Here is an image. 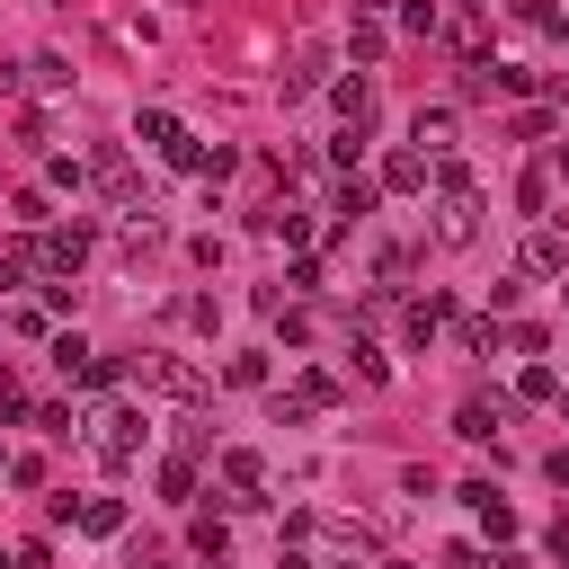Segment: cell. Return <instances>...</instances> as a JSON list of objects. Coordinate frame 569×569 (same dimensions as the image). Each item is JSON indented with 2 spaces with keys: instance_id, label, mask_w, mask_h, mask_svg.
<instances>
[{
  "instance_id": "obj_1",
  "label": "cell",
  "mask_w": 569,
  "mask_h": 569,
  "mask_svg": "<svg viewBox=\"0 0 569 569\" xmlns=\"http://www.w3.org/2000/svg\"><path fill=\"white\" fill-rule=\"evenodd\" d=\"M436 240H445V249H471V240H480V187H471V169H462L453 151L436 160Z\"/></svg>"
},
{
  "instance_id": "obj_2",
  "label": "cell",
  "mask_w": 569,
  "mask_h": 569,
  "mask_svg": "<svg viewBox=\"0 0 569 569\" xmlns=\"http://www.w3.org/2000/svg\"><path fill=\"white\" fill-rule=\"evenodd\" d=\"M142 445H151V418H142V409H107V418H98V462H107V471H133Z\"/></svg>"
},
{
  "instance_id": "obj_3",
  "label": "cell",
  "mask_w": 569,
  "mask_h": 569,
  "mask_svg": "<svg viewBox=\"0 0 569 569\" xmlns=\"http://www.w3.org/2000/svg\"><path fill=\"white\" fill-rule=\"evenodd\" d=\"M80 258H89V231H80V222H71V231H44V240H36V267H44L53 284H62V276H80Z\"/></svg>"
},
{
  "instance_id": "obj_4",
  "label": "cell",
  "mask_w": 569,
  "mask_h": 569,
  "mask_svg": "<svg viewBox=\"0 0 569 569\" xmlns=\"http://www.w3.org/2000/svg\"><path fill=\"white\" fill-rule=\"evenodd\" d=\"M142 373H151L160 391H178V400H204V373H196V365H178V356H142Z\"/></svg>"
},
{
  "instance_id": "obj_5",
  "label": "cell",
  "mask_w": 569,
  "mask_h": 569,
  "mask_svg": "<svg viewBox=\"0 0 569 569\" xmlns=\"http://www.w3.org/2000/svg\"><path fill=\"white\" fill-rule=\"evenodd\" d=\"M373 204H382V178H347V187L329 196V213H338V222H365Z\"/></svg>"
},
{
  "instance_id": "obj_6",
  "label": "cell",
  "mask_w": 569,
  "mask_h": 569,
  "mask_svg": "<svg viewBox=\"0 0 569 569\" xmlns=\"http://www.w3.org/2000/svg\"><path fill=\"white\" fill-rule=\"evenodd\" d=\"M525 276H569V240L560 231H533L525 240Z\"/></svg>"
},
{
  "instance_id": "obj_7",
  "label": "cell",
  "mask_w": 569,
  "mask_h": 569,
  "mask_svg": "<svg viewBox=\"0 0 569 569\" xmlns=\"http://www.w3.org/2000/svg\"><path fill=\"white\" fill-rule=\"evenodd\" d=\"M71 525H80V533H98V542H107V533H124V498H80V507H71Z\"/></svg>"
},
{
  "instance_id": "obj_8",
  "label": "cell",
  "mask_w": 569,
  "mask_h": 569,
  "mask_svg": "<svg viewBox=\"0 0 569 569\" xmlns=\"http://www.w3.org/2000/svg\"><path fill=\"white\" fill-rule=\"evenodd\" d=\"M462 507H471V516H480L489 533H516V507H507V498H498L489 480H471V489H462Z\"/></svg>"
},
{
  "instance_id": "obj_9",
  "label": "cell",
  "mask_w": 569,
  "mask_h": 569,
  "mask_svg": "<svg viewBox=\"0 0 569 569\" xmlns=\"http://www.w3.org/2000/svg\"><path fill=\"white\" fill-rule=\"evenodd\" d=\"M329 107H338L347 124H373V80H365V71H356V80H338V89H329Z\"/></svg>"
},
{
  "instance_id": "obj_10",
  "label": "cell",
  "mask_w": 569,
  "mask_h": 569,
  "mask_svg": "<svg viewBox=\"0 0 569 569\" xmlns=\"http://www.w3.org/2000/svg\"><path fill=\"white\" fill-rule=\"evenodd\" d=\"M409 133H418V151H436V160H445V151H453V107H418V124H409Z\"/></svg>"
},
{
  "instance_id": "obj_11",
  "label": "cell",
  "mask_w": 569,
  "mask_h": 569,
  "mask_svg": "<svg viewBox=\"0 0 569 569\" xmlns=\"http://www.w3.org/2000/svg\"><path fill=\"white\" fill-rule=\"evenodd\" d=\"M427 178H436V169H427V151H391V160H382V187H400V196H409V187H427Z\"/></svg>"
},
{
  "instance_id": "obj_12",
  "label": "cell",
  "mask_w": 569,
  "mask_h": 569,
  "mask_svg": "<svg viewBox=\"0 0 569 569\" xmlns=\"http://www.w3.org/2000/svg\"><path fill=\"white\" fill-rule=\"evenodd\" d=\"M347 373H356V382H391V356H382L373 338H347Z\"/></svg>"
},
{
  "instance_id": "obj_13",
  "label": "cell",
  "mask_w": 569,
  "mask_h": 569,
  "mask_svg": "<svg viewBox=\"0 0 569 569\" xmlns=\"http://www.w3.org/2000/svg\"><path fill=\"white\" fill-rule=\"evenodd\" d=\"M53 365H62L71 382H89V365H98V356H89V338H80V329H62V338H53Z\"/></svg>"
},
{
  "instance_id": "obj_14",
  "label": "cell",
  "mask_w": 569,
  "mask_h": 569,
  "mask_svg": "<svg viewBox=\"0 0 569 569\" xmlns=\"http://www.w3.org/2000/svg\"><path fill=\"white\" fill-rule=\"evenodd\" d=\"M453 436L489 445V436H498V409H489V400H462V409H453Z\"/></svg>"
},
{
  "instance_id": "obj_15",
  "label": "cell",
  "mask_w": 569,
  "mask_h": 569,
  "mask_svg": "<svg viewBox=\"0 0 569 569\" xmlns=\"http://www.w3.org/2000/svg\"><path fill=\"white\" fill-rule=\"evenodd\" d=\"M187 542H196V560H222V551H231V525H222V516H196Z\"/></svg>"
},
{
  "instance_id": "obj_16",
  "label": "cell",
  "mask_w": 569,
  "mask_h": 569,
  "mask_svg": "<svg viewBox=\"0 0 569 569\" xmlns=\"http://www.w3.org/2000/svg\"><path fill=\"white\" fill-rule=\"evenodd\" d=\"M382 44H391L382 18H356V27H347V53H356V62H382Z\"/></svg>"
},
{
  "instance_id": "obj_17",
  "label": "cell",
  "mask_w": 569,
  "mask_h": 569,
  "mask_svg": "<svg viewBox=\"0 0 569 569\" xmlns=\"http://www.w3.org/2000/svg\"><path fill=\"white\" fill-rule=\"evenodd\" d=\"M142 142H151V151H178L187 133H178V116H169V107H151V116H142Z\"/></svg>"
},
{
  "instance_id": "obj_18",
  "label": "cell",
  "mask_w": 569,
  "mask_h": 569,
  "mask_svg": "<svg viewBox=\"0 0 569 569\" xmlns=\"http://www.w3.org/2000/svg\"><path fill=\"white\" fill-rule=\"evenodd\" d=\"M222 480H231V489H258L267 462H258V453H222Z\"/></svg>"
},
{
  "instance_id": "obj_19",
  "label": "cell",
  "mask_w": 569,
  "mask_h": 569,
  "mask_svg": "<svg viewBox=\"0 0 569 569\" xmlns=\"http://www.w3.org/2000/svg\"><path fill=\"white\" fill-rule=\"evenodd\" d=\"M27 71H36V89H71V62H62V53H36Z\"/></svg>"
},
{
  "instance_id": "obj_20",
  "label": "cell",
  "mask_w": 569,
  "mask_h": 569,
  "mask_svg": "<svg viewBox=\"0 0 569 569\" xmlns=\"http://www.w3.org/2000/svg\"><path fill=\"white\" fill-rule=\"evenodd\" d=\"M356 151H365V124H338V133H329V160H338V169H356Z\"/></svg>"
},
{
  "instance_id": "obj_21",
  "label": "cell",
  "mask_w": 569,
  "mask_h": 569,
  "mask_svg": "<svg viewBox=\"0 0 569 569\" xmlns=\"http://www.w3.org/2000/svg\"><path fill=\"white\" fill-rule=\"evenodd\" d=\"M516 204H525V213H542V204H551V169H525V187H516Z\"/></svg>"
},
{
  "instance_id": "obj_22",
  "label": "cell",
  "mask_w": 569,
  "mask_h": 569,
  "mask_svg": "<svg viewBox=\"0 0 569 569\" xmlns=\"http://www.w3.org/2000/svg\"><path fill=\"white\" fill-rule=\"evenodd\" d=\"M516 391H525V400H560V382H551V365H525V373H516Z\"/></svg>"
},
{
  "instance_id": "obj_23",
  "label": "cell",
  "mask_w": 569,
  "mask_h": 569,
  "mask_svg": "<svg viewBox=\"0 0 569 569\" xmlns=\"http://www.w3.org/2000/svg\"><path fill=\"white\" fill-rule=\"evenodd\" d=\"M160 489H169V498H196V462H187V453H178V462H160Z\"/></svg>"
},
{
  "instance_id": "obj_24",
  "label": "cell",
  "mask_w": 569,
  "mask_h": 569,
  "mask_svg": "<svg viewBox=\"0 0 569 569\" xmlns=\"http://www.w3.org/2000/svg\"><path fill=\"white\" fill-rule=\"evenodd\" d=\"M0 418H27V391H18L9 373H0Z\"/></svg>"
},
{
  "instance_id": "obj_25",
  "label": "cell",
  "mask_w": 569,
  "mask_h": 569,
  "mask_svg": "<svg viewBox=\"0 0 569 569\" xmlns=\"http://www.w3.org/2000/svg\"><path fill=\"white\" fill-rule=\"evenodd\" d=\"M542 471H551V480H560V489H569V445H560V453H551V462H542Z\"/></svg>"
},
{
  "instance_id": "obj_26",
  "label": "cell",
  "mask_w": 569,
  "mask_h": 569,
  "mask_svg": "<svg viewBox=\"0 0 569 569\" xmlns=\"http://www.w3.org/2000/svg\"><path fill=\"white\" fill-rule=\"evenodd\" d=\"M560 293H569V276H560Z\"/></svg>"
}]
</instances>
